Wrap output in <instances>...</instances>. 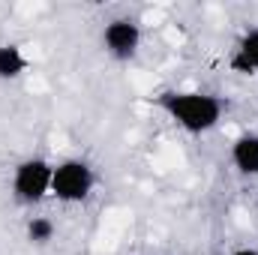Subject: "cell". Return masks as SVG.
<instances>
[{"instance_id": "6da1fadb", "label": "cell", "mask_w": 258, "mask_h": 255, "mask_svg": "<svg viewBox=\"0 0 258 255\" xmlns=\"http://www.w3.org/2000/svg\"><path fill=\"white\" fill-rule=\"evenodd\" d=\"M156 105L186 132H207L222 117V99L207 93H159Z\"/></svg>"}, {"instance_id": "7a4b0ae2", "label": "cell", "mask_w": 258, "mask_h": 255, "mask_svg": "<svg viewBox=\"0 0 258 255\" xmlns=\"http://www.w3.org/2000/svg\"><path fill=\"white\" fill-rule=\"evenodd\" d=\"M93 189V171L81 159H66L51 174V192L60 201H84Z\"/></svg>"}, {"instance_id": "3957f363", "label": "cell", "mask_w": 258, "mask_h": 255, "mask_svg": "<svg viewBox=\"0 0 258 255\" xmlns=\"http://www.w3.org/2000/svg\"><path fill=\"white\" fill-rule=\"evenodd\" d=\"M51 174L54 168L45 159H27L15 168L12 189L21 201H39L45 192H51Z\"/></svg>"}, {"instance_id": "277c9868", "label": "cell", "mask_w": 258, "mask_h": 255, "mask_svg": "<svg viewBox=\"0 0 258 255\" xmlns=\"http://www.w3.org/2000/svg\"><path fill=\"white\" fill-rule=\"evenodd\" d=\"M138 42H141V30L132 18H114L105 33H102V45L111 57L117 60H129L135 51H138Z\"/></svg>"}, {"instance_id": "5b68a950", "label": "cell", "mask_w": 258, "mask_h": 255, "mask_svg": "<svg viewBox=\"0 0 258 255\" xmlns=\"http://www.w3.org/2000/svg\"><path fill=\"white\" fill-rule=\"evenodd\" d=\"M231 159H234V165L243 174H258V135L237 138L234 141V150H231Z\"/></svg>"}, {"instance_id": "8992f818", "label": "cell", "mask_w": 258, "mask_h": 255, "mask_svg": "<svg viewBox=\"0 0 258 255\" xmlns=\"http://www.w3.org/2000/svg\"><path fill=\"white\" fill-rule=\"evenodd\" d=\"M231 69L234 72H255L258 69V30L246 33L237 45V54L231 57Z\"/></svg>"}, {"instance_id": "52a82bcc", "label": "cell", "mask_w": 258, "mask_h": 255, "mask_svg": "<svg viewBox=\"0 0 258 255\" xmlns=\"http://www.w3.org/2000/svg\"><path fill=\"white\" fill-rule=\"evenodd\" d=\"M24 54L18 45H0V78H15L18 72H24Z\"/></svg>"}, {"instance_id": "ba28073f", "label": "cell", "mask_w": 258, "mask_h": 255, "mask_svg": "<svg viewBox=\"0 0 258 255\" xmlns=\"http://www.w3.org/2000/svg\"><path fill=\"white\" fill-rule=\"evenodd\" d=\"M51 234H54L51 219H45V216H33V219L27 222V237H30L33 243H45V240H51Z\"/></svg>"}, {"instance_id": "9c48e42d", "label": "cell", "mask_w": 258, "mask_h": 255, "mask_svg": "<svg viewBox=\"0 0 258 255\" xmlns=\"http://www.w3.org/2000/svg\"><path fill=\"white\" fill-rule=\"evenodd\" d=\"M231 255H258L255 249H237V252H231Z\"/></svg>"}]
</instances>
